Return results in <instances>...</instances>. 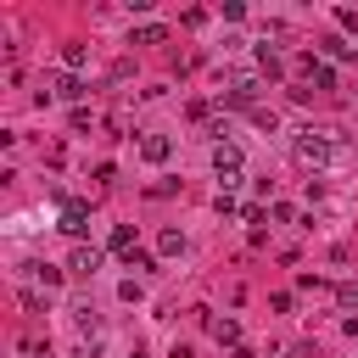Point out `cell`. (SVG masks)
Listing matches in <instances>:
<instances>
[{
    "instance_id": "277c9868",
    "label": "cell",
    "mask_w": 358,
    "mask_h": 358,
    "mask_svg": "<svg viewBox=\"0 0 358 358\" xmlns=\"http://www.w3.org/2000/svg\"><path fill=\"white\" fill-rule=\"evenodd\" d=\"M157 252H162V257H179V252H185V229H173V224H168V229L157 235Z\"/></svg>"
},
{
    "instance_id": "4fadbf2b",
    "label": "cell",
    "mask_w": 358,
    "mask_h": 358,
    "mask_svg": "<svg viewBox=\"0 0 358 358\" xmlns=\"http://www.w3.org/2000/svg\"><path fill=\"white\" fill-rule=\"evenodd\" d=\"M84 56H90L84 45H67V50H62V62H67V67H84Z\"/></svg>"
},
{
    "instance_id": "7a4b0ae2",
    "label": "cell",
    "mask_w": 358,
    "mask_h": 358,
    "mask_svg": "<svg viewBox=\"0 0 358 358\" xmlns=\"http://www.w3.org/2000/svg\"><path fill=\"white\" fill-rule=\"evenodd\" d=\"M56 229L78 241V235L90 229V207H84V201H62V224H56Z\"/></svg>"
},
{
    "instance_id": "3957f363",
    "label": "cell",
    "mask_w": 358,
    "mask_h": 358,
    "mask_svg": "<svg viewBox=\"0 0 358 358\" xmlns=\"http://www.w3.org/2000/svg\"><path fill=\"white\" fill-rule=\"evenodd\" d=\"M168 151H173L168 134H145V140H140V157H145V162H168Z\"/></svg>"
},
{
    "instance_id": "5b68a950",
    "label": "cell",
    "mask_w": 358,
    "mask_h": 358,
    "mask_svg": "<svg viewBox=\"0 0 358 358\" xmlns=\"http://www.w3.org/2000/svg\"><path fill=\"white\" fill-rule=\"evenodd\" d=\"M67 268H78V274H95V268H101V252H95V246H78Z\"/></svg>"
},
{
    "instance_id": "30bf717a",
    "label": "cell",
    "mask_w": 358,
    "mask_h": 358,
    "mask_svg": "<svg viewBox=\"0 0 358 358\" xmlns=\"http://www.w3.org/2000/svg\"><path fill=\"white\" fill-rule=\"evenodd\" d=\"M112 252H134V229H129V224L112 229Z\"/></svg>"
},
{
    "instance_id": "9c48e42d",
    "label": "cell",
    "mask_w": 358,
    "mask_h": 358,
    "mask_svg": "<svg viewBox=\"0 0 358 358\" xmlns=\"http://www.w3.org/2000/svg\"><path fill=\"white\" fill-rule=\"evenodd\" d=\"M123 268H134V274H151V252H140V246H134V252H123Z\"/></svg>"
},
{
    "instance_id": "6da1fadb",
    "label": "cell",
    "mask_w": 358,
    "mask_h": 358,
    "mask_svg": "<svg viewBox=\"0 0 358 358\" xmlns=\"http://www.w3.org/2000/svg\"><path fill=\"white\" fill-rule=\"evenodd\" d=\"M291 157L302 162V168H330V162H352V151L336 140V129L330 134H319V129H302L296 140H291Z\"/></svg>"
},
{
    "instance_id": "8992f818",
    "label": "cell",
    "mask_w": 358,
    "mask_h": 358,
    "mask_svg": "<svg viewBox=\"0 0 358 358\" xmlns=\"http://www.w3.org/2000/svg\"><path fill=\"white\" fill-rule=\"evenodd\" d=\"M162 39H168L162 22H140V28H134V45H162Z\"/></svg>"
},
{
    "instance_id": "5bb4252c",
    "label": "cell",
    "mask_w": 358,
    "mask_h": 358,
    "mask_svg": "<svg viewBox=\"0 0 358 358\" xmlns=\"http://www.w3.org/2000/svg\"><path fill=\"white\" fill-rule=\"evenodd\" d=\"M117 296H123V302H140V280H134V274H129V280H123V285H117Z\"/></svg>"
},
{
    "instance_id": "ba28073f",
    "label": "cell",
    "mask_w": 358,
    "mask_h": 358,
    "mask_svg": "<svg viewBox=\"0 0 358 358\" xmlns=\"http://www.w3.org/2000/svg\"><path fill=\"white\" fill-rule=\"evenodd\" d=\"M56 95H62V101H84V78L62 73V78H56Z\"/></svg>"
},
{
    "instance_id": "8fae6325",
    "label": "cell",
    "mask_w": 358,
    "mask_h": 358,
    "mask_svg": "<svg viewBox=\"0 0 358 358\" xmlns=\"http://www.w3.org/2000/svg\"><path fill=\"white\" fill-rule=\"evenodd\" d=\"M207 330H213V336H218V341H224V347H235V336H241V330H235V319H224V324H218V319H213V324H207Z\"/></svg>"
},
{
    "instance_id": "52a82bcc",
    "label": "cell",
    "mask_w": 358,
    "mask_h": 358,
    "mask_svg": "<svg viewBox=\"0 0 358 358\" xmlns=\"http://www.w3.org/2000/svg\"><path fill=\"white\" fill-rule=\"evenodd\" d=\"M308 78H313L319 90H336V67H330V62H308Z\"/></svg>"
},
{
    "instance_id": "7c38bea8",
    "label": "cell",
    "mask_w": 358,
    "mask_h": 358,
    "mask_svg": "<svg viewBox=\"0 0 358 358\" xmlns=\"http://www.w3.org/2000/svg\"><path fill=\"white\" fill-rule=\"evenodd\" d=\"M257 62H263L268 73H280V67H285V62H280V50H268V45H257Z\"/></svg>"
}]
</instances>
